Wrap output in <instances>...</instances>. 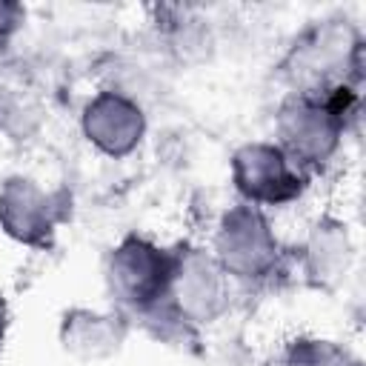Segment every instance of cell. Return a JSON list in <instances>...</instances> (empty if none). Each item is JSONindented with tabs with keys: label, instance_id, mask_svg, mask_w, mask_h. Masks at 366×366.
I'll list each match as a JSON object with an SVG mask.
<instances>
[{
	"label": "cell",
	"instance_id": "1",
	"mask_svg": "<svg viewBox=\"0 0 366 366\" xmlns=\"http://www.w3.org/2000/svg\"><path fill=\"white\" fill-rule=\"evenodd\" d=\"M280 69L295 86L292 94L355 89L363 74V34L346 17L317 20L295 40Z\"/></svg>",
	"mask_w": 366,
	"mask_h": 366
},
{
	"label": "cell",
	"instance_id": "2",
	"mask_svg": "<svg viewBox=\"0 0 366 366\" xmlns=\"http://www.w3.org/2000/svg\"><path fill=\"white\" fill-rule=\"evenodd\" d=\"M357 92L340 86L323 94H292L277 114V146L306 172L323 166L340 149Z\"/></svg>",
	"mask_w": 366,
	"mask_h": 366
},
{
	"label": "cell",
	"instance_id": "3",
	"mask_svg": "<svg viewBox=\"0 0 366 366\" xmlns=\"http://www.w3.org/2000/svg\"><path fill=\"white\" fill-rule=\"evenodd\" d=\"M172 269H174V252H166L149 237L129 234L109 254V266H106L109 292L117 297V303L129 309L137 312L154 309L169 295Z\"/></svg>",
	"mask_w": 366,
	"mask_h": 366
},
{
	"label": "cell",
	"instance_id": "4",
	"mask_svg": "<svg viewBox=\"0 0 366 366\" xmlns=\"http://www.w3.org/2000/svg\"><path fill=\"white\" fill-rule=\"evenodd\" d=\"M277 254H280V243L263 209L237 203L220 217L212 257L229 277H243V280L266 277L274 272Z\"/></svg>",
	"mask_w": 366,
	"mask_h": 366
},
{
	"label": "cell",
	"instance_id": "5",
	"mask_svg": "<svg viewBox=\"0 0 366 366\" xmlns=\"http://www.w3.org/2000/svg\"><path fill=\"white\" fill-rule=\"evenodd\" d=\"M232 180L243 203L254 209L286 206L306 189V172L277 143L266 140L243 143L232 154Z\"/></svg>",
	"mask_w": 366,
	"mask_h": 366
},
{
	"label": "cell",
	"instance_id": "6",
	"mask_svg": "<svg viewBox=\"0 0 366 366\" xmlns=\"http://www.w3.org/2000/svg\"><path fill=\"white\" fill-rule=\"evenodd\" d=\"M226 280L229 274L217 266L212 254H206L203 249H180L174 252L166 300H172L180 317L192 323H209L226 309Z\"/></svg>",
	"mask_w": 366,
	"mask_h": 366
},
{
	"label": "cell",
	"instance_id": "7",
	"mask_svg": "<svg viewBox=\"0 0 366 366\" xmlns=\"http://www.w3.org/2000/svg\"><path fill=\"white\" fill-rule=\"evenodd\" d=\"M63 217L57 194L46 192L37 180L14 174L0 186V229L26 246H46Z\"/></svg>",
	"mask_w": 366,
	"mask_h": 366
},
{
	"label": "cell",
	"instance_id": "8",
	"mask_svg": "<svg viewBox=\"0 0 366 366\" xmlns=\"http://www.w3.org/2000/svg\"><path fill=\"white\" fill-rule=\"evenodd\" d=\"M83 134L86 140L109 154V157H126L132 154L143 134H146V114L137 100H132L123 92H97L83 106Z\"/></svg>",
	"mask_w": 366,
	"mask_h": 366
},
{
	"label": "cell",
	"instance_id": "9",
	"mask_svg": "<svg viewBox=\"0 0 366 366\" xmlns=\"http://www.w3.org/2000/svg\"><path fill=\"white\" fill-rule=\"evenodd\" d=\"M123 340H126V323L120 315H112V312L71 309L60 323L63 349L83 363L109 360L112 355L120 352Z\"/></svg>",
	"mask_w": 366,
	"mask_h": 366
},
{
	"label": "cell",
	"instance_id": "10",
	"mask_svg": "<svg viewBox=\"0 0 366 366\" xmlns=\"http://www.w3.org/2000/svg\"><path fill=\"white\" fill-rule=\"evenodd\" d=\"M355 257V246L352 237L346 232V223L340 220H317L303 243V260H306V272L317 286H337Z\"/></svg>",
	"mask_w": 366,
	"mask_h": 366
},
{
	"label": "cell",
	"instance_id": "11",
	"mask_svg": "<svg viewBox=\"0 0 366 366\" xmlns=\"http://www.w3.org/2000/svg\"><path fill=\"white\" fill-rule=\"evenodd\" d=\"M283 366H360L355 352L326 337H295L286 346Z\"/></svg>",
	"mask_w": 366,
	"mask_h": 366
},
{
	"label": "cell",
	"instance_id": "12",
	"mask_svg": "<svg viewBox=\"0 0 366 366\" xmlns=\"http://www.w3.org/2000/svg\"><path fill=\"white\" fill-rule=\"evenodd\" d=\"M26 20V9L17 3H6L0 0V43H6Z\"/></svg>",
	"mask_w": 366,
	"mask_h": 366
},
{
	"label": "cell",
	"instance_id": "13",
	"mask_svg": "<svg viewBox=\"0 0 366 366\" xmlns=\"http://www.w3.org/2000/svg\"><path fill=\"white\" fill-rule=\"evenodd\" d=\"M6 329H9V315H6V306H3V300H0V346H3Z\"/></svg>",
	"mask_w": 366,
	"mask_h": 366
}]
</instances>
